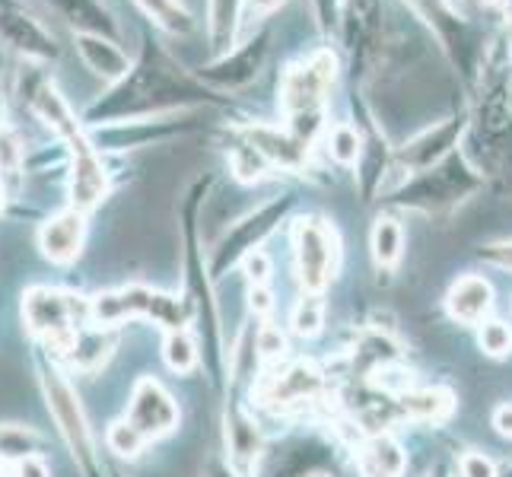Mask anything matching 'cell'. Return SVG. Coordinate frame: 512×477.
<instances>
[{"label":"cell","instance_id":"cell-1","mask_svg":"<svg viewBox=\"0 0 512 477\" xmlns=\"http://www.w3.org/2000/svg\"><path fill=\"white\" fill-rule=\"evenodd\" d=\"M198 105H223V99L175 64L169 51H163L150 35H144L140 55L131 61L128 74L86 105L83 121L86 125H118L125 118L137 121L163 112L198 109Z\"/></svg>","mask_w":512,"mask_h":477},{"label":"cell","instance_id":"cell-2","mask_svg":"<svg viewBox=\"0 0 512 477\" xmlns=\"http://www.w3.org/2000/svg\"><path fill=\"white\" fill-rule=\"evenodd\" d=\"M338 80V58L328 48L287 67L280 80V109L287 115V131L312 147L319 134H325V102Z\"/></svg>","mask_w":512,"mask_h":477},{"label":"cell","instance_id":"cell-3","mask_svg":"<svg viewBox=\"0 0 512 477\" xmlns=\"http://www.w3.org/2000/svg\"><path fill=\"white\" fill-rule=\"evenodd\" d=\"M481 188H484V172L474 169L471 159L455 150L433 169L411 175V179L395 191L392 201L398 207L417 210V214L439 217L471 201Z\"/></svg>","mask_w":512,"mask_h":477},{"label":"cell","instance_id":"cell-4","mask_svg":"<svg viewBox=\"0 0 512 477\" xmlns=\"http://www.w3.org/2000/svg\"><path fill=\"white\" fill-rule=\"evenodd\" d=\"M188 309L160 290H150V287H140L131 284L125 290H115V293H99L93 303H90V318L102 328V325H118L125 318H153L169 331H185L188 325Z\"/></svg>","mask_w":512,"mask_h":477},{"label":"cell","instance_id":"cell-5","mask_svg":"<svg viewBox=\"0 0 512 477\" xmlns=\"http://www.w3.org/2000/svg\"><path fill=\"white\" fill-rule=\"evenodd\" d=\"M296 277L303 293H322L341 268L338 229L322 217H303L293 226Z\"/></svg>","mask_w":512,"mask_h":477},{"label":"cell","instance_id":"cell-6","mask_svg":"<svg viewBox=\"0 0 512 477\" xmlns=\"http://www.w3.org/2000/svg\"><path fill=\"white\" fill-rule=\"evenodd\" d=\"M268 55H271V32L258 29L245 42H236L229 51H223V55L210 58L194 77L214 93L217 90L236 93V90H245V86L261 77L264 64H268Z\"/></svg>","mask_w":512,"mask_h":477},{"label":"cell","instance_id":"cell-7","mask_svg":"<svg viewBox=\"0 0 512 477\" xmlns=\"http://www.w3.org/2000/svg\"><path fill=\"white\" fill-rule=\"evenodd\" d=\"M382 0H344L338 35L350 55L353 80H363L382 55Z\"/></svg>","mask_w":512,"mask_h":477},{"label":"cell","instance_id":"cell-8","mask_svg":"<svg viewBox=\"0 0 512 477\" xmlns=\"http://www.w3.org/2000/svg\"><path fill=\"white\" fill-rule=\"evenodd\" d=\"M77 315H90L80 312V296H70L51 287H32L23 296V318L26 325L48 338L51 347H58V353H70L77 341Z\"/></svg>","mask_w":512,"mask_h":477},{"label":"cell","instance_id":"cell-9","mask_svg":"<svg viewBox=\"0 0 512 477\" xmlns=\"http://www.w3.org/2000/svg\"><path fill=\"white\" fill-rule=\"evenodd\" d=\"M42 388H45L48 411H51V417H55L64 443L70 446V452H74V458L83 468H93V462H96L93 433H90V423H86V414H83V404H80L77 392L67 385V379L61 373H55V369H45Z\"/></svg>","mask_w":512,"mask_h":477},{"label":"cell","instance_id":"cell-10","mask_svg":"<svg viewBox=\"0 0 512 477\" xmlns=\"http://www.w3.org/2000/svg\"><path fill=\"white\" fill-rule=\"evenodd\" d=\"M293 207V198L290 194H284V198H271V201H264L261 207H255L252 214H245L233 229L226 233V239L220 242V249H217V261H214V268L223 271L226 264H236L239 258H245L249 252H255L258 245L268 239L277 223L287 217V210Z\"/></svg>","mask_w":512,"mask_h":477},{"label":"cell","instance_id":"cell-11","mask_svg":"<svg viewBox=\"0 0 512 477\" xmlns=\"http://www.w3.org/2000/svg\"><path fill=\"white\" fill-rule=\"evenodd\" d=\"M471 125V115L468 112H455L449 115L446 121H439V125L420 131L417 137H411L408 144H401L398 153H395V163L404 169V172H423V169H433L436 163H443L446 156H452L458 150V140L465 137Z\"/></svg>","mask_w":512,"mask_h":477},{"label":"cell","instance_id":"cell-12","mask_svg":"<svg viewBox=\"0 0 512 477\" xmlns=\"http://www.w3.org/2000/svg\"><path fill=\"white\" fill-rule=\"evenodd\" d=\"M0 45L32 64H51L61 55L55 35H51L39 16L29 13L23 4L0 10Z\"/></svg>","mask_w":512,"mask_h":477},{"label":"cell","instance_id":"cell-13","mask_svg":"<svg viewBox=\"0 0 512 477\" xmlns=\"http://www.w3.org/2000/svg\"><path fill=\"white\" fill-rule=\"evenodd\" d=\"M179 404L166 392L156 379H140L131 392V408H128V423L134 430L144 433V439H160L169 436L179 427Z\"/></svg>","mask_w":512,"mask_h":477},{"label":"cell","instance_id":"cell-14","mask_svg":"<svg viewBox=\"0 0 512 477\" xmlns=\"http://www.w3.org/2000/svg\"><path fill=\"white\" fill-rule=\"evenodd\" d=\"M83 242H86V214H80L74 207L48 217L39 229V249L55 264H74L83 255Z\"/></svg>","mask_w":512,"mask_h":477},{"label":"cell","instance_id":"cell-15","mask_svg":"<svg viewBox=\"0 0 512 477\" xmlns=\"http://www.w3.org/2000/svg\"><path fill=\"white\" fill-rule=\"evenodd\" d=\"M45 4L74 35H102V39L121 42L118 16L102 0H45Z\"/></svg>","mask_w":512,"mask_h":477},{"label":"cell","instance_id":"cell-16","mask_svg":"<svg viewBox=\"0 0 512 477\" xmlns=\"http://www.w3.org/2000/svg\"><path fill=\"white\" fill-rule=\"evenodd\" d=\"M242 140H249V144L264 156V163L268 166H277V169H303L306 159H309V147L303 140H296L290 131H280L277 125H249L242 131Z\"/></svg>","mask_w":512,"mask_h":477},{"label":"cell","instance_id":"cell-17","mask_svg":"<svg viewBox=\"0 0 512 477\" xmlns=\"http://www.w3.org/2000/svg\"><path fill=\"white\" fill-rule=\"evenodd\" d=\"M74 51L83 61V67L109 86L125 77L131 67V58H128V51L121 48V42L102 39V35H74Z\"/></svg>","mask_w":512,"mask_h":477},{"label":"cell","instance_id":"cell-18","mask_svg":"<svg viewBox=\"0 0 512 477\" xmlns=\"http://www.w3.org/2000/svg\"><path fill=\"white\" fill-rule=\"evenodd\" d=\"M493 309V287L487 277L465 274L446 293V312L458 325H481Z\"/></svg>","mask_w":512,"mask_h":477},{"label":"cell","instance_id":"cell-19","mask_svg":"<svg viewBox=\"0 0 512 477\" xmlns=\"http://www.w3.org/2000/svg\"><path fill=\"white\" fill-rule=\"evenodd\" d=\"M322 392V376L312 363H290L284 373H277L264 385V401L274 408H287V404L309 401Z\"/></svg>","mask_w":512,"mask_h":477},{"label":"cell","instance_id":"cell-20","mask_svg":"<svg viewBox=\"0 0 512 477\" xmlns=\"http://www.w3.org/2000/svg\"><path fill=\"white\" fill-rule=\"evenodd\" d=\"M245 0H207V45L210 58L223 55L236 45L242 29Z\"/></svg>","mask_w":512,"mask_h":477},{"label":"cell","instance_id":"cell-21","mask_svg":"<svg viewBox=\"0 0 512 477\" xmlns=\"http://www.w3.org/2000/svg\"><path fill=\"white\" fill-rule=\"evenodd\" d=\"M408 468V455L392 436L373 433L360 449V471L363 477H401Z\"/></svg>","mask_w":512,"mask_h":477},{"label":"cell","instance_id":"cell-22","mask_svg":"<svg viewBox=\"0 0 512 477\" xmlns=\"http://www.w3.org/2000/svg\"><path fill=\"white\" fill-rule=\"evenodd\" d=\"M455 411V398L446 388H408L401 395V414L420 423H443Z\"/></svg>","mask_w":512,"mask_h":477},{"label":"cell","instance_id":"cell-23","mask_svg":"<svg viewBox=\"0 0 512 477\" xmlns=\"http://www.w3.org/2000/svg\"><path fill=\"white\" fill-rule=\"evenodd\" d=\"M140 7V13L147 16V20L163 29L169 35H191L194 32V16L188 13V7L182 0H134Z\"/></svg>","mask_w":512,"mask_h":477},{"label":"cell","instance_id":"cell-24","mask_svg":"<svg viewBox=\"0 0 512 477\" xmlns=\"http://www.w3.org/2000/svg\"><path fill=\"white\" fill-rule=\"evenodd\" d=\"M226 439H229V455H233V462L242 474H249V468L255 465L258 458V449H261V439H258V430L249 417H229L226 420Z\"/></svg>","mask_w":512,"mask_h":477},{"label":"cell","instance_id":"cell-25","mask_svg":"<svg viewBox=\"0 0 512 477\" xmlns=\"http://www.w3.org/2000/svg\"><path fill=\"white\" fill-rule=\"evenodd\" d=\"M369 245H373L379 271H392L404 255V226L395 217H379L373 226V236H369Z\"/></svg>","mask_w":512,"mask_h":477},{"label":"cell","instance_id":"cell-26","mask_svg":"<svg viewBox=\"0 0 512 477\" xmlns=\"http://www.w3.org/2000/svg\"><path fill=\"white\" fill-rule=\"evenodd\" d=\"M325 147H328V156L338 166H357L360 153H363V134H360L357 125L338 121V125L325 128Z\"/></svg>","mask_w":512,"mask_h":477},{"label":"cell","instance_id":"cell-27","mask_svg":"<svg viewBox=\"0 0 512 477\" xmlns=\"http://www.w3.org/2000/svg\"><path fill=\"white\" fill-rule=\"evenodd\" d=\"M229 169H233V175L245 185H255L271 172V166L264 163V156L249 144V140H242V144L229 150Z\"/></svg>","mask_w":512,"mask_h":477},{"label":"cell","instance_id":"cell-28","mask_svg":"<svg viewBox=\"0 0 512 477\" xmlns=\"http://www.w3.org/2000/svg\"><path fill=\"white\" fill-rule=\"evenodd\" d=\"M325 325V306H322V296L319 293H303L299 303L293 309L290 318V328L299 334V338H315Z\"/></svg>","mask_w":512,"mask_h":477},{"label":"cell","instance_id":"cell-29","mask_svg":"<svg viewBox=\"0 0 512 477\" xmlns=\"http://www.w3.org/2000/svg\"><path fill=\"white\" fill-rule=\"evenodd\" d=\"M163 357H166V366L172 369V373L188 376V373H194V366H198V347H194L188 331H169Z\"/></svg>","mask_w":512,"mask_h":477},{"label":"cell","instance_id":"cell-30","mask_svg":"<svg viewBox=\"0 0 512 477\" xmlns=\"http://www.w3.org/2000/svg\"><path fill=\"white\" fill-rule=\"evenodd\" d=\"M478 344L487 357L503 360L512 353V328L506 322H500V318H484L478 328Z\"/></svg>","mask_w":512,"mask_h":477},{"label":"cell","instance_id":"cell-31","mask_svg":"<svg viewBox=\"0 0 512 477\" xmlns=\"http://www.w3.org/2000/svg\"><path fill=\"white\" fill-rule=\"evenodd\" d=\"M105 443H109V449L118 455V458H137L140 452H144L147 439L140 430H134L128 420H118L109 427V433H105Z\"/></svg>","mask_w":512,"mask_h":477},{"label":"cell","instance_id":"cell-32","mask_svg":"<svg viewBox=\"0 0 512 477\" xmlns=\"http://www.w3.org/2000/svg\"><path fill=\"white\" fill-rule=\"evenodd\" d=\"M312 4V16H315V26L331 39V35H338V23H341V4L344 0H309Z\"/></svg>","mask_w":512,"mask_h":477},{"label":"cell","instance_id":"cell-33","mask_svg":"<svg viewBox=\"0 0 512 477\" xmlns=\"http://www.w3.org/2000/svg\"><path fill=\"white\" fill-rule=\"evenodd\" d=\"M4 455H32V433H26L23 427H0V458Z\"/></svg>","mask_w":512,"mask_h":477},{"label":"cell","instance_id":"cell-34","mask_svg":"<svg viewBox=\"0 0 512 477\" xmlns=\"http://www.w3.org/2000/svg\"><path fill=\"white\" fill-rule=\"evenodd\" d=\"M255 350L261 353L264 360H277V357H284L287 341H284V334H280V328H274V325H261L258 338H255Z\"/></svg>","mask_w":512,"mask_h":477},{"label":"cell","instance_id":"cell-35","mask_svg":"<svg viewBox=\"0 0 512 477\" xmlns=\"http://www.w3.org/2000/svg\"><path fill=\"white\" fill-rule=\"evenodd\" d=\"M20 159H23V147H20V137L13 131H0V175H10L20 169Z\"/></svg>","mask_w":512,"mask_h":477},{"label":"cell","instance_id":"cell-36","mask_svg":"<svg viewBox=\"0 0 512 477\" xmlns=\"http://www.w3.org/2000/svg\"><path fill=\"white\" fill-rule=\"evenodd\" d=\"M458 471H462V477H500V468L484 452H465L458 458Z\"/></svg>","mask_w":512,"mask_h":477},{"label":"cell","instance_id":"cell-37","mask_svg":"<svg viewBox=\"0 0 512 477\" xmlns=\"http://www.w3.org/2000/svg\"><path fill=\"white\" fill-rule=\"evenodd\" d=\"M242 271H245V277H249L252 287H268L271 261H268V255H264L261 249H255V252H249V255L242 258Z\"/></svg>","mask_w":512,"mask_h":477},{"label":"cell","instance_id":"cell-38","mask_svg":"<svg viewBox=\"0 0 512 477\" xmlns=\"http://www.w3.org/2000/svg\"><path fill=\"white\" fill-rule=\"evenodd\" d=\"M481 258H484L487 264H493V268H500V271H512V239L484 245V249H481Z\"/></svg>","mask_w":512,"mask_h":477},{"label":"cell","instance_id":"cell-39","mask_svg":"<svg viewBox=\"0 0 512 477\" xmlns=\"http://www.w3.org/2000/svg\"><path fill=\"white\" fill-rule=\"evenodd\" d=\"M287 0H245V10H242V23L252 20V23H261L264 16H271L274 10L284 7Z\"/></svg>","mask_w":512,"mask_h":477},{"label":"cell","instance_id":"cell-40","mask_svg":"<svg viewBox=\"0 0 512 477\" xmlns=\"http://www.w3.org/2000/svg\"><path fill=\"white\" fill-rule=\"evenodd\" d=\"M16 477H51V471H48V465L42 462L39 455H26V458H20L16 462V471H13Z\"/></svg>","mask_w":512,"mask_h":477},{"label":"cell","instance_id":"cell-41","mask_svg":"<svg viewBox=\"0 0 512 477\" xmlns=\"http://www.w3.org/2000/svg\"><path fill=\"white\" fill-rule=\"evenodd\" d=\"M493 427H497L500 436L512 439V404H503V408L493 411Z\"/></svg>","mask_w":512,"mask_h":477},{"label":"cell","instance_id":"cell-42","mask_svg":"<svg viewBox=\"0 0 512 477\" xmlns=\"http://www.w3.org/2000/svg\"><path fill=\"white\" fill-rule=\"evenodd\" d=\"M271 290L268 287H252V312L255 315H268L271 312Z\"/></svg>","mask_w":512,"mask_h":477},{"label":"cell","instance_id":"cell-43","mask_svg":"<svg viewBox=\"0 0 512 477\" xmlns=\"http://www.w3.org/2000/svg\"><path fill=\"white\" fill-rule=\"evenodd\" d=\"M500 175H503V191H512V150L503 156V169H500Z\"/></svg>","mask_w":512,"mask_h":477},{"label":"cell","instance_id":"cell-44","mask_svg":"<svg viewBox=\"0 0 512 477\" xmlns=\"http://www.w3.org/2000/svg\"><path fill=\"white\" fill-rule=\"evenodd\" d=\"M4 121H7V102H4V96H0V131H4L7 125H4Z\"/></svg>","mask_w":512,"mask_h":477},{"label":"cell","instance_id":"cell-45","mask_svg":"<svg viewBox=\"0 0 512 477\" xmlns=\"http://www.w3.org/2000/svg\"><path fill=\"white\" fill-rule=\"evenodd\" d=\"M210 477H233V474H229L226 468H220V465H217L214 471H210Z\"/></svg>","mask_w":512,"mask_h":477},{"label":"cell","instance_id":"cell-46","mask_svg":"<svg viewBox=\"0 0 512 477\" xmlns=\"http://www.w3.org/2000/svg\"><path fill=\"white\" fill-rule=\"evenodd\" d=\"M506 99H509V105H512V74H509V80H506Z\"/></svg>","mask_w":512,"mask_h":477},{"label":"cell","instance_id":"cell-47","mask_svg":"<svg viewBox=\"0 0 512 477\" xmlns=\"http://www.w3.org/2000/svg\"><path fill=\"white\" fill-rule=\"evenodd\" d=\"M487 7H503V4H509V0H484Z\"/></svg>","mask_w":512,"mask_h":477},{"label":"cell","instance_id":"cell-48","mask_svg":"<svg viewBox=\"0 0 512 477\" xmlns=\"http://www.w3.org/2000/svg\"><path fill=\"white\" fill-rule=\"evenodd\" d=\"M13 4H20V0H0V10H4V7H13Z\"/></svg>","mask_w":512,"mask_h":477},{"label":"cell","instance_id":"cell-49","mask_svg":"<svg viewBox=\"0 0 512 477\" xmlns=\"http://www.w3.org/2000/svg\"><path fill=\"white\" fill-rule=\"evenodd\" d=\"M500 477H512V465H506V468L500 471Z\"/></svg>","mask_w":512,"mask_h":477},{"label":"cell","instance_id":"cell-50","mask_svg":"<svg viewBox=\"0 0 512 477\" xmlns=\"http://www.w3.org/2000/svg\"><path fill=\"white\" fill-rule=\"evenodd\" d=\"M0 477H4V458H0Z\"/></svg>","mask_w":512,"mask_h":477}]
</instances>
